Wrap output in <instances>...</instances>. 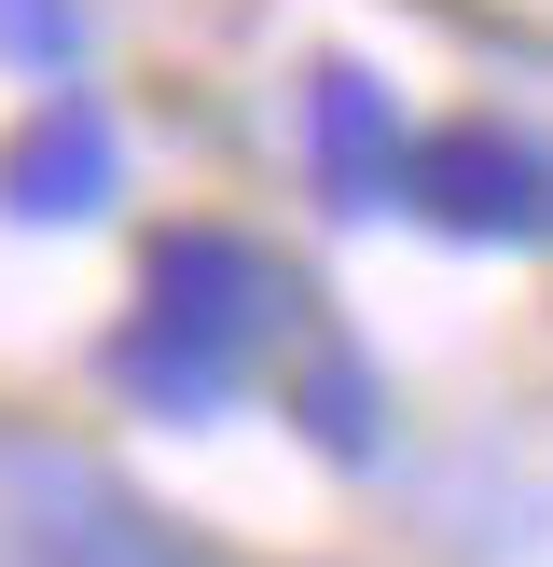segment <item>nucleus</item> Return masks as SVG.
I'll return each instance as SVG.
<instances>
[{
    "instance_id": "obj_4",
    "label": "nucleus",
    "mask_w": 553,
    "mask_h": 567,
    "mask_svg": "<svg viewBox=\"0 0 553 567\" xmlns=\"http://www.w3.org/2000/svg\"><path fill=\"white\" fill-rule=\"evenodd\" d=\"M304 138H319V194L332 208H374V194H401V111H387V83L374 70H346L332 55L319 83H304Z\"/></svg>"
},
{
    "instance_id": "obj_8",
    "label": "nucleus",
    "mask_w": 553,
    "mask_h": 567,
    "mask_svg": "<svg viewBox=\"0 0 553 567\" xmlns=\"http://www.w3.org/2000/svg\"><path fill=\"white\" fill-rule=\"evenodd\" d=\"M70 42H83L70 0H0V55H28V70H70Z\"/></svg>"
},
{
    "instance_id": "obj_7",
    "label": "nucleus",
    "mask_w": 553,
    "mask_h": 567,
    "mask_svg": "<svg viewBox=\"0 0 553 567\" xmlns=\"http://www.w3.org/2000/svg\"><path fill=\"white\" fill-rule=\"evenodd\" d=\"M291 415H304V443H319L332 471H374V457H387V388H374V360H346V347L304 360Z\"/></svg>"
},
{
    "instance_id": "obj_3",
    "label": "nucleus",
    "mask_w": 553,
    "mask_h": 567,
    "mask_svg": "<svg viewBox=\"0 0 553 567\" xmlns=\"http://www.w3.org/2000/svg\"><path fill=\"white\" fill-rule=\"evenodd\" d=\"M401 194L442 236H470V249H540L553 236V153L512 138V125H442L429 153L401 166Z\"/></svg>"
},
{
    "instance_id": "obj_2",
    "label": "nucleus",
    "mask_w": 553,
    "mask_h": 567,
    "mask_svg": "<svg viewBox=\"0 0 553 567\" xmlns=\"http://www.w3.org/2000/svg\"><path fill=\"white\" fill-rule=\"evenodd\" d=\"M0 498H14L0 526H14L28 567H208L166 513H138L97 457H70V443H0Z\"/></svg>"
},
{
    "instance_id": "obj_6",
    "label": "nucleus",
    "mask_w": 553,
    "mask_h": 567,
    "mask_svg": "<svg viewBox=\"0 0 553 567\" xmlns=\"http://www.w3.org/2000/svg\"><path fill=\"white\" fill-rule=\"evenodd\" d=\"M111 388H125V402H153V415H180V430L236 415V360L180 347V332H153V319H125V332H111Z\"/></svg>"
},
{
    "instance_id": "obj_5",
    "label": "nucleus",
    "mask_w": 553,
    "mask_h": 567,
    "mask_svg": "<svg viewBox=\"0 0 553 567\" xmlns=\"http://www.w3.org/2000/svg\"><path fill=\"white\" fill-rule=\"evenodd\" d=\"M0 208H14V221H83V208H111V125H97V111H55V125L14 153Z\"/></svg>"
},
{
    "instance_id": "obj_1",
    "label": "nucleus",
    "mask_w": 553,
    "mask_h": 567,
    "mask_svg": "<svg viewBox=\"0 0 553 567\" xmlns=\"http://www.w3.org/2000/svg\"><path fill=\"white\" fill-rule=\"evenodd\" d=\"M138 319L249 374V347L304 319V277L276 264L263 236H236V221H166V236H153V264H138Z\"/></svg>"
}]
</instances>
